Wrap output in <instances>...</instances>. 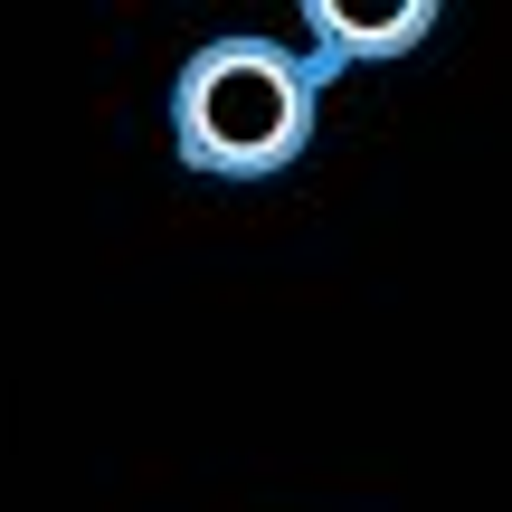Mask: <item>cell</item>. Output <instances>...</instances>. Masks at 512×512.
Returning <instances> with one entry per match:
<instances>
[{
  "label": "cell",
  "mask_w": 512,
  "mask_h": 512,
  "mask_svg": "<svg viewBox=\"0 0 512 512\" xmlns=\"http://www.w3.org/2000/svg\"><path fill=\"white\" fill-rule=\"evenodd\" d=\"M427 29H437V10H427V0L380 10V19L342 10V0H304V38H313L304 67H313V76H332V67H380V57H408Z\"/></svg>",
  "instance_id": "2"
},
{
  "label": "cell",
  "mask_w": 512,
  "mask_h": 512,
  "mask_svg": "<svg viewBox=\"0 0 512 512\" xmlns=\"http://www.w3.org/2000/svg\"><path fill=\"white\" fill-rule=\"evenodd\" d=\"M313 114H323V76L275 38H209L181 76H171V143L209 181H275L304 162Z\"/></svg>",
  "instance_id": "1"
}]
</instances>
